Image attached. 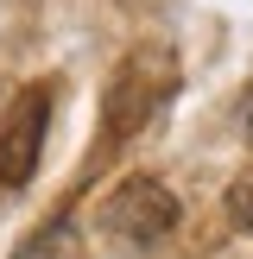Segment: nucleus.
Instances as JSON below:
<instances>
[{"instance_id":"obj_5","label":"nucleus","mask_w":253,"mask_h":259,"mask_svg":"<svg viewBox=\"0 0 253 259\" xmlns=\"http://www.w3.org/2000/svg\"><path fill=\"white\" fill-rule=\"evenodd\" d=\"M240 139L253 146V82H247V95H240Z\"/></svg>"},{"instance_id":"obj_4","label":"nucleus","mask_w":253,"mask_h":259,"mask_svg":"<svg viewBox=\"0 0 253 259\" xmlns=\"http://www.w3.org/2000/svg\"><path fill=\"white\" fill-rule=\"evenodd\" d=\"M222 209H228V222H234L240 234H253V171H240L234 184H228V196H222Z\"/></svg>"},{"instance_id":"obj_2","label":"nucleus","mask_w":253,"mask_h":259,"mask_svg":"<svg viewBox=\"0 0 253 259\" xmlns=\"http://www.w3.org/2000/svg\"><path fill=\"white\" fill-rule=\"evenodd\" d=\"M45 126H51V89H32V95L13 108V120L0 126V190L32 184L38 152H45Z\"/></svg>"},{"instance_id":"obj_3","label":"nucleus","mask_w":253,"mask_h":259,"mask_svg":"<svg viewBox=\"0 0 253 259\" xmlns=\"http://www.w3.org/2000/svg\"><path fill=\"white\" fill-rule=\"evenodd\" d=\"M76 247H82V228H76V215H51V222H38V234L25 240L13 259H76Z\"/></svg>"},{"instance_id":"obj_1","label":"nucleus","mask_w":253,"mask_h":259,"mask_svg":"<svg viewBox=\"0 0 253 259\" xmlns=\"http://www.w3.org/2000/svg\"><path fill=\"white\" fill-rule=\"evenodd\" d=\"M101 222H108V234L126 240V247H158V240L177 234L184 202H177L158 177H120V184L101 196Z\"/></svg>"}]
</instances>
